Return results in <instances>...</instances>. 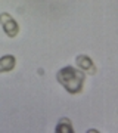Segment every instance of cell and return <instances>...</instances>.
Masks as SVG:
<instances>
[{
    "instance_id": "cell-1",
    "label": "cell",
    "mask_w": 118,
    "mask_h": 133,
    "mask_svg": "<svg viewBox=\"0 0 118 133\" xmlns=\"http://www.w3.org/2000/svg\"><path fill=\"white\" fill-rule=\"evenodd\" d=\"M86 74L78 68H74L71 65H66L61 68L56 74L58 83L71 95H78L83 92Z\"/></svg>"
},
{
    "instance_id": "cell-2",
    "label": "cell",
    "mask_w": 118,
    "mask_h": 133,
    "mask_svg": "<svg viewBox=\"0 0 118 133\" xmlns=\"http://www.w3.org/2000/svg\"><path fill=\"white\" fill-rule=\"evenodd\" d=\"M0 25H2V28H3V31L6 33L8 37L13 38V37L18 36L19 25H18V22L15 21V18H12V15H9L8 12L0 14Z\"/></svg>"
},
{
    "instance_id": "cell-4",
    "label": "cell",
    "mask_w": 118,
    "mask_h": 133,
    "mask_svg": "<svg viewBox=\"0 0 118 133\" xmlns=\"http://www.w3.org/2000/svg\"><path fill=\"white\" fill-rule=\"evenodd\" d=\"M16 58L13 55H5L0 58V72H9L15 68Z\"/></svg>"
},
{
    "instance_id": "cell-3",
    "label": "cell",
    "mask_w": 118,
    "mask_h": 133,
    "mask_svg": "<svg viewBox=\"0 0 118 133\" xmlns=\"http://www.w3.org/2000/svg\"><path fill=\"white\" fill-rule=\"evenodd\" d=\"M75 64L78 66V70H81L83 72H89L90 76L96 74V65H94L93 59L87 55H78L75 58Z\"/></svg>"
},
{
    "instance_id": "cell-5",
    "label": "cell",
    "mask_w": 118,
    "mask_h": 133,
    "mask_svg": "<svg viewBox=\"0 0 118 133\" xmlns=\"http://www.w3.org/2000/svg\"><path fill=\"white\" fill-rule=\"evenodd\" d=\"M55 132H56V133H72V132H74L72 123H71L66 117H64V118H61V120H59V123L56 124Z\"/></svg>"
}]
</instances>
